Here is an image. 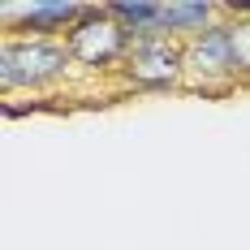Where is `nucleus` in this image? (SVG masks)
<instances>
[{
	"instance_id": "1",
	"label": "nucleus",
	"mask_w": 250,
	"mask_h": 250,
	"mask_svg": "<svg viewBox=\"0 0 250 250\" xmlns=\"http://www.w3.org/2000/svg\"><path fill=\"white\" fill-rule=\"evenodd\" d=\"M69 61H74L69 48L56 43V39L13 35L0 48V91H13V86H48V82L69 74Z\"/></svg>"
},
{
	"instance_id": "4",
	"label": "nucleus",
	"mask_w": 250,
	"mask_h": 250,
	"mask_svg": "<svg viewBox=\"0 0 250 250\" xmlns=\"http://www.w3.org/2000/svg\"><path fill=\"white\" fill-rule=\"evenodd\" d=\"M186 74L199 78L203 91H220V86H229V82L237 78L229 26L216 22L211 30H203V35H194V39L186 43Z\"/></svg>"
},
{
	"instance_id": "7",
	"label": "nucleus",
	"mask_w": 250,
	"mask_h": 250,
	"mask_svg": "<svg viewBox=\"0 0 250 250\" xmlns=\"http://www.w3.org/2000/svg\"><path fill=\"white\" fill-rule=\"evenodd\" d=\"M233 35V65H237V78H250V18L229 26Z\"/></svg>"
},
{
	"instance_id": "6",
	"label": "nucleus",
	"mask_w": 250,
	"mask_h": 250,
	"mask_svg": "<svg viewBox=\"0 0 250 250\" xmlns=\"http://www.w3.org/2000/svg\"><path fill=\"white\" fill-rule=\"evenodd\" d=\"M220 9L225 4H211V0H168L164 13H160V39H177V35L194 39V35L216 26Z\"/></svg>"
},
{
	"instance_id": "5",
	"label": "nucleus",
	"mask_w": 250,
	"mask_h": 250,
	"mask_svg": "<svg viewBox=\"0 0 250 250\" xmlns=\"http://www.w3.org/2000/svg\"><path fill=\"white\" fill-rule=\"evenodd\" d=\"M0 13H4L9 30H22L26 39H52V35H69L82 22L86 4H78V0H35V4H4Z\"/></svg>"
},
{
	"instance_id": "3",
	"label": "nucleus",
	"mask_w": 250,
	"mask_h": 250,
	"mask_svg": "<svg viewBox=\"0 0 250 250\" xmlns=\"http://www.w3.org/2000/svg\"><path fill=\"white\" fill-rule=\"evenodd\" d=\"M186 74V48L173 39H138L125 56V82L138 91H168Z\"/></svg>"
},
{
	"instance_id": "2",
	"label": "nucleus",
	"mask_w": 250,
	"mask_h": 250,
	"mask_svg": "<svg viewBox=\"0 0 250 250\" xmlns=\"http://www.w3.org/2000/svg\"><path fill=\"white\" fill-rule=\"evenodd\" d=\"M65 48L78 65L86 69H108V65H125V56L134 48V35L125 30L104 4H86L82 22L65 35Z\"/></svg>"
}]
</instances>
